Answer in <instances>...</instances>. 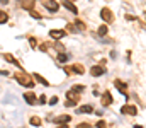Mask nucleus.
<instances>
[{
	"instance_id": "nucleus-20",
	"label": "nucleus",
	"mask_w": 146,
	"mask_h": 128,
	"mask_svg": "<svg viewBox=\"0 0 146 128\" xmlns=\"http://www.w3.org/2000/svg\"><path fill=\"white\" fill-rule=\"evenodd\" d=\"M66 60H68V58H66L65 53H60V55H58V62H60V63H65Z\"/></svg>"
},
{
	"instance_id": "nucleus-33",
	"label": "nucleus",
	"mask_w": 146,
	"mask_h": 128,
	"mask_svg": "<svg viewBox=\"0 0 146 128\" xmlns=\"http://www.w3.org/2000/svg\"><path fill=\"white\" fill-rule=\"evenodd\" d=\"M145 19H146V12H145Z\"/></svg>"
},
{
	"instance_id": "nucleus-18",
	"label": "nucleus",
	"mask_w": 146,
	"mask_h": 128,
	"mask_svg": "<svg viewBox=\"0 0 146 128\" xmlns=\"http://www.w3.org/2000/svg\"><path fill=\"white\" fill-rule=\"evenodd\" d=\"M31 125H33V127H39V125H41V120H39L37 116H33V118H31Z\"/></svg>"
},
{
	"instance_id": "nucleus-10",
	"label": "nucleus",
	"mask_w": 146,
	"mask_h": 128,
	"mask_svg": "<svg viewBox=\"0 0 146 128\" xmlns=\"http://www.w3.org/2000/svg\"><path fill=\"white\" fill-rule=\"evenodd\" d=\"M102 104H104V106H110V104H112V96H110L109 90L104 92V96H102Z\"/></svg>"
},
{
	"instance_id": "nucleus-11",
	"label": "nucleus",
	"mask_w": 146,
	"mask_h": 128,
	"mask_svg": "<svg viewBox=\"0 0 146 128\" xmlns=\"http://www.w3.org/2000/svg\"><path fill=\"white\" fill-rule=\"evenodd\" d=\"M114 84H115V87H117V89H119V90H121V92H122L124 96H127V90H126V87H127V85L124 84L122 80H115Z\"/></svg>"
},
{
	"instance_id": "nucleus-9",
	"label": "nucleus",
	"mask_w": 146,
	"mask_h": 128,
	"mask_svg": "<svg viewBox=\"0 0 146 128\" xmlns=\"http://www.w3.org/2000/svg\"><path fill=\"white\" fill-rule=\"evenodd\" d=\"M24 99H26L27 104H31V106L36 104V94H34V92H26V94H24Z\"/></svg>"
},
{
	"instance_id": "nucleus-13",
	"label": "nucleus",
	"mask_w": 146,
	"mask_h": 128,
	"mask_svg": "<svg viewBox=\"0 0 146 128\" xmlns=\"http://www.w3.org/2000/svg\"><path fill=\"white\" fill-rule=\"evenodd\" d=\"M33 77H34V79H36L37 82H41V84H42V85H46V87H48V85H49V82H48V80H46V79H44V77H42V75H39V74H33Z\"/></svg>"
},
{
	"instance_id": "nucleus-19",
	"label": "nucleus",
	"mask_w": 146,
	"mask_h": 128,
	"mask_svg": "<svg viewBox=\"0 0 146 128\" xmlns=\"http://www.w3.org/2000/svg\"><path fill=\"white\" fill-rule=\"evenodd\" d=\"M99 34H100V36H106V34H107V26H100V27H99Z\"/></svg>"
},
{
	"instance_id": "nucleus-30",
	"label": "nucleus",
	"mask_w": 146,
	"mask_h": 128,
	"mask_svg": "<svg viewBox=\"0 0 146 128\" xmlns=\"http://www.w3.org/2000/svg\"><path fill=\"white\" fill-rule=\"evenodd\" d=\"M29 41H31V44H33V48H36V41H34V38H31Z\"/></svg>"
},
{
	"instance_id": "nucleus-2",
	"label": "nucleus",
	"mask_w": 146,
	"mask_h": 128,
	"mask_svg": "<svg viewBox=\"0 0 146 128\" xmlns=\"http://www.w3.org/2000/svg\"><path fill=\"white\" fill-rule=\"evenodd\" d=\"M65 72H66V74H70V75H72V74L82 75V74H85V68H83L80 63H78V65L75 63V65H72V67H65Z\"/></svg>"
},
{
	"instance_id": "nucleus-8",
	"label": "nucleus",
	"mask_w": 146,
	"mask_h": 128,
	"mask_svg": "<svg viewBox=\"0 0 146 128\" xmlns=\"http://www.w3.org/2000/svg\"><path fill=\"white\" fill-rule=\"evenodd\" d=\"M102 74H104V68L99 67V65H95V67L90 68V75H94V77H100Z\"/></svg>"
},
{
	"instance_id": "nucleus-5",
	"label": "nucleus",
	"mask_w": 146,
	"mask_h": 128,
	"mask_svg": "<svg viewBox=\"0 0 146 128\" xmlns=\"http://www.w3.org/2000/svg\"><path fill=\"white\" fill-rule=\"evenodd\" d=\"M44 7H46L49 12H58V9H60L58 2H54V0H46V2H44Z\"/></svg>"
},
{
	"instance_id": "nucleus-15",
	"label": "nucleus",
	"mask_w": 146,
	"mask_h": 128,
	"mask_svg": "<svg viewBox=\"0 0 146 128\" xmlns=\"http://www.w3.org/2000/svg\"><path fill=\"white\" fill-rule=\"evenodd\" d=\"M78 113H94V108L90 104H85V106L78 108Z\"/></svg>"
},
{
	"instance_id": "nucleus-17",
	"label": "nucleus",
	"mask_w": 146,
	"mask_h": 128,
	"mask_svg": "<svg viewBox=\"0 0 146 128\" xmlns=\"http://www.w3.org/2000/svg\"><path fill=\"white\" fill-rule=\"evenodd\" d=\"M7 21H9V15H7L3 10H0V24H5Z\"/></svg>"
},
{
	"instance_id": "nucleus-23",
	"label": "nucleus",
	"mask_w": 146,
	"mask_h": 128,
	"mask_svg": "<svg viewBox=\"0 0 146 128\" xmlns=\"http://www.w3.org/2000/svg\"><path fill=\"white\" fill-rule=\"evenodd\" d=\"M106 121H97V128H106Z\"/></svg>"
},
{
	"instance_id": "nucleus-12",
	"label": "nucleus",
	"mask_w": 146,
	"mask_h": 128,
	"mask_svg": "<svg viewBox=\"0 0 146 128\" xmlns=\"http://www.w3.org/2000/svg\"><path fill=\"white\" fill-rule=\"evenodd\" d=\"M66 97H68V101H76V103H78V94H76V90H68V92H66Z\"/></svg>"
},
{
	"instance_id": "nucleus-27",
	"label": "nucleus",
	"mask_w": 146,
	"mask_h": 128,
	"mask_svg": "<svg viewBox=\"0 0 146 128\" xmlns=\"http://www.w3.org/2000/svg\"><path fill=\"white\" fill-rule=\"evenodd\" d=\"M39 103L44 104V103H46V96H41V97H39Z\"/></svg>"
},
{
	"instance_id": "nucleus-3",
	"label": "nucleus",
	"mask_w": 146,
	"mask_h": 128,
	"mask_svg": "<svg viewBox=\"0 0 146 128\" xmlns=\"http://www.w3.org/2000/svg\"><path fill=\"white\" fill-rule=\"evenodd\" d=\"M100 17H102L107 24H110V22L114 21V14H112V10H110V9H107V7H104V9L100 10Z\"/></svg>"
},
{
	"instance_id": "nucleus-29",
	"label": "nucleus",
	"mask_w": 146,
	"mask_h": 128,
	"mask_svg": "<svg viewBox=\"0 0 146 128\" xmlns=\"http://www.w3.org/2000/svg\"><path fill=\"white\" fill-rule=\"evenodd\" d=\"M76 26H78L80 29H85V24H82V22H76Z\"/></svg>"
},
{
	"instance_id": "nucleus-25",
	"label": "nucleus",
	"mask_w": 146,
	"mask_h": 128,
	"mask_svg": "<svg viewBox=\"0 0 146 128\" xmlns=\"http://www.w3.org/2000/svg\"><path fill=\"white\" fill-rule=\"evenodd\" d=\"M76 128H90V125H88V123H80Z\"/></svg>"
},
{
	"instance_id": "nucleus-21",
	"label": "nucleus",
	"mask_w": 146,
	"mask_h": 128,
	"mask_svg": "<svg viewBox=\"0 0 146 128\" xmlns=\"http://www.w3.org/2000/svg\"><path fill=\"white\" fill-rule=\"evenodd\" d=\"M29 12H31V15H33L34 19H41V14H39V12H36V10H33V9H31Z\"/></svg>"
},
{
	"instance_id": "nucleus-26",
	"label": "nucleus",
	"mask_w": 146,
	"mask_h": 128,
	"mask_svg": "<svg viewBox=\"0 0 146 128\" xmlns=\"http://www.w3.org/2000/svg\"><path fill=\"white\" fill-rule=\"evenodd\" d=\"M66 106H76V101H66Z\"/></svg>"
},
{
	"instance_id": "nucleus-22",
	"label": "nucleus",
	"mask_w": 146,
	"mask_h": 128,
	"mask_svg": "<svg viewBox=\"0 0 146 128\" xmlns=\"http://www.w3.org/2000/svg\"><path fill=\"white\" fill-rule=\"evenodd\" d=\"M56 103H58V97H56V96H53V97L49 99V104H51V106H54Z\"/></svg>"
},
{
	"instance_id": "nucleus-4",
	"label": "nucleus",
	"mask_w": 146,
	"mask_h": 128,
	"mask_svg": "<svg viewBox=\"0 0 146 128\" xmlns=\"http://www.w3.org/2000/svg\"><path fill=\"white\" fill-rule=\"evenodd\" d=\"M121 113H122V115H129V116H136V115H138V109H136V106L126 104V106L121 108Z\"/></svg>"
},
{
	"instance_id": "nucleus-32",
	"label": "nucleus",
	"mask_w": 146,
	"mask_h": 128,
	"mask_svg": "<svg viewBox=\"0 0 146 128\" xmlns=\"http://www.w3.org/2000/svg\"><path fill=\"white\" fill-rule=\"evenodd\" d=\"M134 128H143L141 125H134Z\"/></svg>"
},
{
	"instance_id": "nucleus-28",
	"label": "nucleus",
	"mask_w": 146,
	"mask_h": 128,
	"mask_svg": "<svg viewBox=\"0 0 146 128\" xmlns=\"http://www.w3.org/2000/svg\"><path fill=\"white\" fill-rule=\"evenodd\" d=\"M126 19H127V21H134L136 17H134V15H126Z\"/></svg>"
},
{
	"instance_id": "nucleus-1",
	"label": "nucleus",
	"mask_w": 146,
	"mask_h": 128,
	"mask_svg": "<svg viewBox=\"0 0 146 128\" xmlns=\"http://www.w3.org/2000/svg\"><path fill=\"white\" fill-rule=\"evenodd\" d=\"M15 80L19 82L21 85H24V87H34V80L31 79V75H27V74H15Z\"/></svg>"
},
{
	"instance_id": "nucleus-14",
	"label": "nucleus",
	"mask_w": 146,
	"mask_h": 128,
	"mask_svg": "<svg viewBox=\"0 0 146 128\" xmlns=\"http://www.w3.org/2000/svg\"><path fill=\"white\" fill-rule=\"evenodd\" d=\"M3 58H5L7 62H10V63H14V65H17V67H22V65H21V63H19V62H17V60H15V58H14L12 55H9V53H7V55H3Z\"/></svg>"
},
{
	"instance_id": "nucleus-31",
	"label": "nucleus",
	"mask_w": 146,
	"mask_h": 128,
	"mask_svg": "<svg viewBox=\"0 0 146 128\" xmlns=\"http://www.w3.org/2000/svg\"><path fill=\"white\" fill-rule=\"evenodd\" d=\"M58 128H68V127H66V125H60Z\"/></svg>"
},
{
	"instance_id": "nucleus-7",
	"label": "nucleus",
	"mask_w": 146,
	"mask_h": 128,
	"mask_svg": "<svg viewBox=\"0 0 146 128\" xmlns=\"http://www.w3.org/2000/svg\"><path fill=\"white\" fill-rule=\"evenodd\" d=\"M63 5H65L70 12H73V14H78V9H76V5L73 3L72 0H63Z\"/></svg>"
},
{
	"instance_id": "nucleus-24",
	"label": "nucleus",
	"mask_w": 146,
	"mask_h": 128,
	"mask_svg": "<svg viewBox=\"0 0 146 128\" xmlns=\"http://www.w3.org/2000/svg\"><path fill=\"white\" fill-rule=\"evenodd\" d=\"M73 90H78L80 92V90H83V85H73Z\"/></svg>"
},
{
	"instance_id": "nucleus-6",
	"label": "nucleus",
	"mask_w": 146,
	"mask_h": 128,
	"mask_svg": "<svg viewBox=\"0 0 146 128\" xmlns=\"http://www.w3.org/2000/svg\"><path fill=\"white\" fill-rule=\"evenodd\" d=\"M65 34H66V33H65L63 29H51V31H49V36H51L53 40H61Z\"/></svg>"
},
{
	"instance_id": "nucleus-16",
	"label": "nucleus",
	"mask_w": 146,
	"mask_h": 128,
	"mask_svg": "<svg viewBox=\"0 0 146 128\" xmlns=\"http://www.w3.org/2000/svg\"><path fill=\"white\" fill-rule=\"evenodd\" d=\"M54 121H56V123H68V121H70V116H68V115L58 116V118H54Z\"/></svg>"
}]
</instances>
